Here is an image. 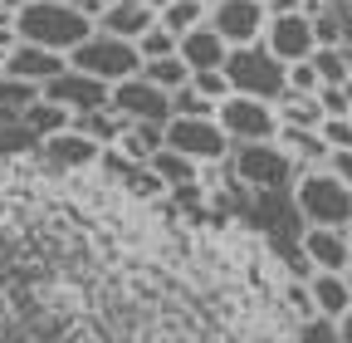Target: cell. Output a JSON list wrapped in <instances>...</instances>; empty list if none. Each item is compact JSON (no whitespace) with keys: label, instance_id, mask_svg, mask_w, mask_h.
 Wrapping results in <instances>:
<instances>
[{"label":"cell","instance_id":"cell-17","mask_svg":"<svg viewBox=\"0 0 352 343\" xmlns=\"http://www.w3.org/2000/svg\"><path fill=\"white\" fill-rule=\"evenodd\" d=\"M308 289H314L318 314H328V319H342L352 309V284H347L342 270H314L308 275Z\"/></svg>","mask_w":352,"mask_h":343},{"label":"cell","instance_id":"cell-19","mask_svg":"<svg viewBox=\"0 0 352 343\" xmlns=\"http://www.w3.org/2000/svg\"><path fill=\"white\" fill-rule=\"evenodd\" d=\"M274 108H279V123H284V127H323V123H328L318 94H294V89H284V98H279Z\"/></svg>","mask_w":352,"mask_h":343},{"label":"cell","instance_id":"cell-41","mask_svg":"<svg viewBox=\"0 0 352 343\" xmlns=\"http://www.w3.org/2000/svg\"><path fill=\"white\" fill-rule=\"evenodd\" d=\"M10 25H15V10H10V6H0V30H10Z\"/></svg>","mask_w":352,"mask_h":343},{"label":"cell","instance_id":"cell-26","mask_svg":"<svg viewBox=\"0 0 352 343\" xmlns=\"http://www.w3.org/2000/svg\"><path fill=\"white\" fill-rule=\"evenodd\" d=\"M39 133L25 123V118H6L0 123V157H20V152H39Z\"/></svg>","mask_w":352,"mask_h":343},{"label":"cell","instance_id":"cell-3","mask_svg":"<svg viewBox=\"0 0 352 343\" xmlns=\"http://www.w3.org/2000/svg\"><path fill=\"white\" fill-rule=\"evenodd\" d=\"M226 74L235 83V94H254V98H270V103H279L289 89V64L264 39L259 45H235L226 59Z\"/></svg>","mask_w":352,"mask_h":343},{"label":"cell","instance_id":"cell-32","mask_svg":"<svg viewBox=\"0 0 352 343\" xmlns=\"http://www.w3.org/2000/svg\"><path fill=\"white\" fill-rule=\"evenodd\" d=\"M318 103H323L328 118H352V83H323Z\"/></svg>","mask_w":352,"mask_h":343},{"label":"cell","instance_id":"cell-2","mask_svg":"<svg viewBox=\"0 0 352 343\" xmlns=\"http://www.w3.org/2000/svg\"><path fill=\"white\" fill-rule=\"evenodd\" d=\"M294 206L308 226H352V187L333 167H308L294 182Z\"/></svg>","mask_w":352,"mask_h":343},{"label":"cell","instance_id":"cell-16","mask_svg":"<svg viewBox=\"0 0 352 343\" xmlns=\"http://www.w3.org/2000/svg\"><path fill=\"white\" fill-rule=\"evenodd\" d=\"M152 25H157V6H152V0H118V6L98 10V30L122 34V39H142Z\"/></svg>","mask_w":352,"mask_h":343},{"label":"cell","instance_id":"cell-1","mask_svg":"<svg viewBox=\"0 0 352 343\" xmlns=\"http://www.w3.org/2000/svg\"><path fill=\"white\" fill-rule=\"evenodd\" d=\"M94 30H98V15H88L83 6H74V0H30V6L15 15L20 39L44 45V50H59V54H74Z\"/></svg>","mask_w":352,"mask_h":343},{"label":"cell","instance_id":"cell-33","mask_svg":"<svg viewBox=\"0 0 352 343\" xmlns=\"http://www.w3.org/2000/svg\"><path fill=\"white\" fill-rule=\"evenodd\" d=\"M289 89H294V94H318V89H323V74L314 69V59L289 64Z\"/></svg>","mask_w":352,"mask_h":343},{"label":"cell","instance_id":"cell-27","mask_svg":"<svg viewBox=\"0 0 352 343\" xmlns=\"http://www.w3.org/2000/svg\"><path fill=\"white\" fill-rule=\"evenodd\" d=\"M308 59H314V69L323 74V83H352V59H347L342 45H318Z\"/></svg>","mask_w":352,"mask_h":343},{"label":"cell","instance_id":"cell-28","mask_svg":"<svg viewBox=\"0 0 352 343\" xmlns=\"http://www.w3.org/2000/svg\"><path fill=\"white\" fill-rule=\"evenodd\" d=\"M215 98H206L196 83H186V89H176L171 94V118H215Z\"/></svg>","mask_w":352,"mask_h":343},{"label":"cell","instance_id":"cell-22","mask_svg":"<svg viewBox=\"0 0 352 343\" xmlns=\"http://www.w3.org/2000/svg\"><path fill=\"white\" fill-rule=\"evenodd\" d=\"M191 74H196V69H191L182 54H166V59H147V64H142V79H152L157 89H166V94L186 89V83H191Z\"/></svg>","mask_w":352,"mask_h":343},{"label":"cell","instance_id":"cell-23","mask_svg":"<svg viewBox=\"0 0 352 343\" xmlns=\"http://www.w3.org/2000/svg\"><path fill=\"white\" fill-rule=\"evenodd\" d=\"M152 167L162 172V182H166V187H191V182L201 177V162H191L186 152H176V147L152 152Z\"/></svg>","mask_w":352,"mask_h":343},{"label":"cell","instance_id":"cell-18","mask_svg":"<svg viewBox=\"0 0 352 343\" xmlns=\"http://www.w3.org/2000/svg\"><path fill=\"white\" fill-rule=\"evenodd\" d=\"M279 143L294 152V162L308 172V167H328V157H333V147L323 143V133L318 127H279Z\"/></svg>","mask_w":352,"mask_h":343},{"label":"cell","instance_id":"cell-38","mask_svg":"<svg viewBox=\"0 0 352 343\" xmlns=\"http://www.w3.org/2000/svg\"><path fill=\"white\" fill-rule=\"evenodd\" d=\"M264 6H270V15H289V10H303L308 0H264Z\"/></svg>","mask_w":352,"mask_h":343},{"label":"cell","instance_id":"cell-30","mask_svg":"<svg viewBox=\"0 0 352 343\" xmlns=\"http://www.w3.org/2000/svg\"><path fill=\"white\" fill-rule=\"evenodd\" d=\"M294 343H342V333H338V319H328V314H314V319H303V324H298V333H294Z\"/></svg>","mask_w":352,"mask_h":343},{"label":"cell","instance_id":"cell-6","mask_svg":"<svg viewBox=\"0 0 352 343\" xmlns=\"http://www.w3.org/2000/svg\"><path fill=\"white\" fill-rule=\"evenodd\" d=\"M166 147L186 152L201 167H215V162H230L235 138L220 127V118H171L166 123Z\"/></svg>","mask_w":352,"mask_h":343},{"label":"cell","instance_id":"cell-20","mask_svg":"<svg viewBox=\"0 0 352 343\" xmlns=\"http://www.w3.org/2000/svg\"><path fill=\"white\" fill-rule=\"evenodd\" d=\"M39 98H44L39 83L15 79V74H0V123H6V118H25V108L39 103Z\"/></svg>","mask_w":352,"mask_h":343},{"label":"cell","instance_id":"cell-43","mask_svg":"<svg viewBox=\"0 0 352 343\" xmlns=\"http://www.w3.org/2000/svg\"><path fill=\"white\" fill-rule=\"evenodd\" d=\"M152 6H157V10H162V6H166V0H152Z\"/></svg>","mask_w":352,"mask_h":343},{"label":"cell","instance_id":"cell-47","mask_svg":"<svg viewBox=\"0 0 352 343\" xmlns=\"http://www.w3.org/2000/svg\"><path fill=\"white\" fill-rule=\"evenodd\" d=\"M206 6H215V0H206Z\"/></svg>","mask_w":352,"mask_h":343},{"label":"cell","instance_id":"cell-37","mask_svg":"<svg viewBox=\"0 0 352 343\" xmlns=\"http://www.w3.org/2000/svg\"><path fill=\"white\" fill-rule=\"evenodd\" d=\"M328 167H333V172H338V177H342V182L352 187V147H342V152H333V157H328Z\"/></svg>","mask_w":352,"mask_h":343},{"label":"cell","instance_id":"cell-14","mask_svg":"<svg viewBox=\"0 0 352 343\" xmlns=\"http://www.w3.org/2000/svg\"><path fill=\"white\" fill-rule=\"evenodd\" d=\"M69 69V54H59V50H44V45H30V39H20V45L6 54V74H15V79H30V83H54L59 74Z\"/></svg>","mask_w":352,"mask_h":343},{"label":"cell","instance_id":"cell-15","mask_svg":"<svg viewBox=\"0 0 352 343\" xmlns=\"http://www.w3.org/2000/svg\"><path fill=\"white\" fill-rule=\"evenodd\" d=\"M176 54H182L191 69H226V59H230V39L206 20V25H196V30H186V34H182Z\"/></svg>","mask_w":352,"mask_h":343},{"label":"cell","instance_id":"cell-39","mask_svg":"<svg viewBox=\"0 0 352 343\" xmlns=\"http://www.w3.org/2000/svg\"><path fill=\"white\" fill-rule=\"evenodd\" d=\"M15 45H20V34H15V25H10V30H0V59H6V54H10Z\"/></svg>","mask_w":352,"mask_h":343},{"label":"cell","instance_id":"cell-45","mask_svg":"<svg viewBox=\"0 0 352 343\" xmlns=\"http://www.w3.org/2000/svg\"><path fill=\"white\" fill-rule=\"evenodd\" d=\"M347 284H352V270H347Z\"/></svg>","mask_w":352,"mask_h":343},{"label":"cell","instance_id":"cell-13","mask_svg":"<svg viewBox=\"0 0 352 343\" xmlns=\"http://www.w3.org/2000/svg\"><path fill=\"white\" fill-rule=\"evenodd\" d=\"M39 157L50 162V167H59V172H83V167L103 162V143L88 138V133H78V127H64V133H54V138L39 143Z\"/></svg>","mask_w":352,"mask_h":343},{"label":"cell","instance_id":"cell-10","mask_svg":"<svg viewBox=\"0 0 352 343\" xmlns=\"http://www.w3.org/2000/svg\"><path fill=\"white\" fill-rule=\"evenodd\" d=\"M44 98L64 103L69 113H98V108H113V83H103V79L69 64L54 83H44Z\"/></svg>","mask_w":352,"mask_h":343},{"label":"cell","instance_id":"cell-7","mask_svg":"<svg viewBox=\"0 0 352 343\" xmlns=\"http://www.w3.org/2000/svg\"><path fill=\"white\" fill-rule=\"evenodd\" d=\"M220 127L235 138V143H274L279 138V108L270 98H254V94H230L226 103L215 108Z\"/></svg>","mask_w":352,"mask_h":343},{"label":"cell","instance_id":"cell-42","mask_svg":"<svg viewBox=\"0 0 352 343\" xmlns=\"http://www.w3.org/2000/svg\"><path fill=\"white\" fill-rule=\"evenodd\" d=\"M328 6H333V0H308L303 10H308V15H318V10H328Z\"/></svg>","mask_w":352,"mask_h":343},{"label":"cell","instance_id":"cell-31","mask_svg":"<svg viewBox=\"0 0 352 343\" xmlns=\"http://www.w3.org/2000/svg\"><path fill=\"white\" fill-rule=\"evenodd\" d=\"M191 83H196L206 98H215V103H226V98L235 94V83H230V74H226V69H196V74H191Z\"/></svg>","mask_w":352,"mask_h":343},{"label":"cell","instance_id":"cell-36","mask_svg":"<svg viewBox=\"0 0 352 343\" xmlns=\"http://www.w3.org/2000/svg\"><path fill=\"white\" fill-rule=\"evenodd\" d=\"M314 34H318V45H342V25H338L328 10L314 15Z\"/></svg>","mask_w":352,"mask_h":343},{"label":"cell","instance_id":"cell-24","mask_svg":"<svg viewBox=\"0 0 352 343\" xmlns=\"http://www.w3.org/2000/svg\"><path fill=\"white\" fill-rule=\"evenodd\" d=\"M157 20L166 30H176V34H186V30H196V25L210 20V6H206V0H166V6L157 10Z\"/></svg>","mask_w":352,"mask_h":343},{"label":"cell","instance_id":"cell-21","mask_svg":"<svg viewBox=\"0 0 352 343\" xmlns=\"http://www.w3.org/2000/svg\"><path fill=\"white\" fill-rule=\"evenodd\" d=\"M122 191H127V196H138V201H162L171 187L162 182V172H157L152 162H132V167L122 172Z\"/></svg>","mask_w":352,"mask_h":343},{"label":"cell","instance_id":"cell-40","mask_svg":"<svg viewBox=\"0 0 352 343\" xmlns=\"http://www.w3.org/2000/svg\"><path fill=\"white\" fill-rule=\"evenodd\" d=\"M338 333H342V343H352V309L338 319Z\"/></svg>","mask_w":352,"mask_h":343},{"label":"cell","instance_id":"cell-44","mask_svg":"<svg viewBox=\"0 0 352 343\" xmlns=\"http://www.w3.org/2000/svg\"><path fill=\"white\" fill-rule=\"evenodd\" d=\"M0 74H6V59H0Z\"/></svg>","mask_w":352,"mask_h":343},{"label":"cell","instance_id":"cell-4","mask_svg":"<svg viewBox=\"0 0 352 343\" xmlns=\"http://www.w3.org/2000/svg\"><path fill=\"white\" fill-rule=\"evenodd\" d=\"M74 69L83 74H94L103 83H122V79H138L142 74V50H138V39H122V34H108V30H94L83 39V45L69 54Z\"/></svg>","mask_w":352,"mask_h":343},{"label":"cell","instance_id":"cell-8","mask_svg":"<svg viewBox=\"0 0 352 343\" xmlns=\"http://www.w3.org/2000/svg\"><path fill=\"white\" fill-rule=\"evenodd\" d=\"M113 113H122L127 123H171V94L142 74L122 79V83H113Z\"/></svg>","mask_w":352,"mask_h":343},{"label":"cell","instance_id":"cell-5","mask_svg":"<svg viewBox=\"0 0 352 343\" xmlns=\"http://www.w3.org/2000/svg\"><path fill=\"white\" fill-rule=\"evenodd\" d=\"M230 167H235V177L250 187V191H279V187H294L298 182V162L294 152L274 138V143H235L230 152Z\"/></svg>","mask_w":352,"mask_h":343},{"label":"cell","instance_id":"cell-29","mask_svg":"<svg viewBox=\"0 0 352 343\" xmlns=\"http://www.w3.org/2000/svg\"><path fill=\"white\" fill-rule=\"evenodd\" d=\"M176 45H182V34H176V30H166L162 20L138 39V50H142V59H166V54H176Z\"/></svg>","mask_w":352,"mask_h":343},{"label":"cell","instance_id":"cell-9","mask_svg":"<svg viewBox=\"0 0 352 343\" xmlns=\"http://www.w3.org/2000/svg\"><path fill=\"white\" fill-rule=\"evenodd\" d=\"M210 25L235 45H259L264 25H270V6L264 0H215L210 6Z\"/></svg>","mask_w":352,"mask_h":343},{"label":"cell","instance_id":"cell-46","mask_svg":"<svg viewBox=\"0 0 352 343\" xmlns=\"http://www.w3.org/2000/svg\"><path fill=\"white\" fill-rule=\"evenodd\" d=\"M347 240H352V226H347Z\"/></svg>","mask_w":352,"mask_h":343},{"label":"cell","instance_id":"cell-34","mask_svg":"<svg viewBox=\"0 0 352 343\" xmlns=\"http://www.w3.org/2000/svg\"><path fill=\"white\" fill-rule=\"evenodd\" d=\"M284 299H289V309L298 314V324L318 314V304H314V289H308V280H289V289H284Z\"/></svg>","mask_w":352,"mask_h":343},{"label":"cell","instance_id":"cell-35","mask_svg":"<svg viewBox=\"0 0 352 343\" xmlns=\"http://www.w3.org/2000/svg\"><path fill=\"white\" fill-rule=\"evenodd\" d=\"M318 133H323V143H328L333 152H342V147H352V118H328Z\"/></svg>","mask_w":352,"mask_h":343},{"label":"cell","instance_id":"cell-25","mask_svg":"<svg viewBox=\"0 0 352 343\" xmlns=\"http://www.w3.org/2000/svg\"><path fill=\"white\" fill-rule=\"evenodd\" d=\"M25 123L34 127L39 138H54V133H64V127H74V113L64 103H54V98H39V103L25 108Z\"/></svg>","mask_w":352,"mask_h":343},{"label":"cell","instance_id":"cell-11","mask_svg":"<svg viewBox=\"0 0 352 343\" xmlns=\"http://www.w3.org/2000/svg\"><path fill=\"white\" fill-rule=\"evenodd\" d=\"M264 45H270L284 64H298L318 50V34H314V15L308 10H289V15H270L264 25Z\"/></svg>","mask_w":352,"mask_h":343},{"label":"cell","instance_id":"cell-12","mask_svg":"<svg viewBox=\"0 0 352 343\" xmlns=\"http://www.w3.org/2000/svg\"><path fill=\"white\" fill-rule=\"evenodd\" d=\"M303 260L314 270H352V240H347V226H303Z\"/></svg>","mask_w":352,"mask_h":343}]
</instances>
